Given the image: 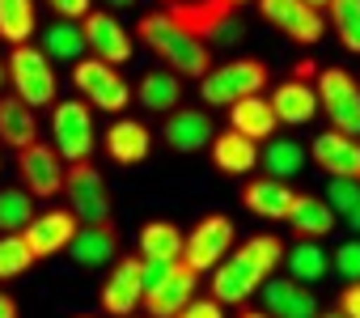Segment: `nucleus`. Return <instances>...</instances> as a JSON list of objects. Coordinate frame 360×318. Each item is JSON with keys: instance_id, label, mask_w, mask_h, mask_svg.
<instances>
[{"instance_id": "nucleus-1", "label": "nucleus", "mask_w": 360, "mask_h": 318, "mask_svg": "<svg viewBox=\"0 0 360 318\" xmlns=\"http://www.w3.org/2000/svg\"><path fill=\"white\" fill-rule=\"evenodd\" d=\"M284 263V242L276 234H250L238 250H229L212 267V301L242 305L259 293V284Z\"/></svg>"}, {"instance_id": "nucleus-2", "label": "nucleus", "mask_w": 360, "mask_h": 318, "mask_svg": "<svg viewBox=\"0 0 360 318\" xmlns=\"http://www.w3.org/2000/svg\"><path fill=\"white\" fill-rule=\"evenodd\" d=\"M136 34H140L144 47L157 51V60H161L165 68H174V77H195V81H200V77L212 68V47H208L204 39L187 34L165 9L144 13V18L136 22Z\"/></svg>"}, {"instance_id": "nucleus-3", "label": "nucleus", "mask_w": 360, "mask_h": 318, "mask_svg": "<svg viewBox=\"0 0 360 318\" xmlns=\"http://www.w3.org/2000/svg\"><path fill=\"white\" fill-rule=\"evenodd\" d=\"M5 68H9V85H13V94H18L30 110L56 106L60 77H56V68H51V60H47L43 47H30V43L13 47L9 60H5Z\"/></svg>"}, {"instance_id": "nucleus-4", "label": "nucleus", "mask_w": 360, "mask_h": 318, "mask_svg": "<svg viewBox=\"0 0 360 318\" xmlns=\"http://www.w3.org/2000/svg\"><path fill=\"white\" fill-rule=\"evenodd\" d=\"M51 144L64 162H85L98 148V132H94V106L81 102V98H68V102H56L51 106Z\"/></svg>"}, {"instance_id": "nucleus-5", "label": "nucleus", "mask_w": 360, "mask_h": 318, "mask_svg": "<svg viewBox=\"0 0 360 318\" xmlns=\"http://www.w3.org/2000/svg\"><path fill=\"white\" fill-rule=\"evenodd\" d=\"M72 85L81 94V102H89L94 110H110L119 115L127 102H131V85L123 81V72L98 56H81L72 64Z\"/></svg>"}, {"instance_id": "nucleus-6", "label": "nucleus", "mask_w": 360, "mask_h": 318, "mask_svg": "<svg viewBox=\"0 0 360 318\" xmlns=\"http://www.w3.org/2000/svg\"><path fill=\"white\" fill-rule=\"evenodd\" d=\"M267 85V64L263 60H229L221 68H208L200 77V98L208 106H233L238 98L263 94Z\"/></svg>"}, {"instance_id": "nucleus-7", "label": "nucleus", "mask_w": 360, "mask_h": 318, "mask_svg": "<svg viewBox=\"0 0 360 318\" xmlns=\"http://www.w3.org/2000/svg\"><path fill=\"white\" fill-rule=\"evenodd\" d=\"M318 89V110H326L330 127L343 136H360V85L343 68H318L314 77Z\"/></svg>"}, {"instance_id": "nucleus-8", "label": "nucleus", "mask_w": 360, "mask_h": 318, "mask_svg": "<svg viewBox=\"0 0 360 318\" xmlns=\"http://www.w3.org/2000/svg\"><path fill=\"white\" fill-rule=\"evenodd\" d=\"M64 196H68V212L81 221V225H94V221H110V187L102 179V170L94 166V157L85 162H72L68 174H64Z\"/></svg>"}, {"instance_id": "nucleus-9", "label": "nucleus", "mask_w": 360, "mask_h": 318, "mask_svg": "<svg viewBox=\"0 0 360 318\" xmlns=\"http://www.w3.org/2000/svg\"><path fill=\"white\" fill-rule=\"evenodd\" d=\"M195 288H200V272L183 259L165 263V272L144 288V314L148 318H174L178 310H183L187 301H195Z\"/></svg>"}, {"instance_id": "nucleus-10", "label": "nucleus", "mask_w": 360, "mask_h": 318, "mask_svg": "<svg viewBox=\"0 0 360 318\" xmlns=\"http://www.w3.org/2000/svg\"><path fill=\"white\" fill-rule=\"evenodd\" d=\"M233 238H238L233 221H229L225 212H208L191 234H183V263H191V267L204 276V272H212V267L233 250Z\"/></svg>"}, {"instance_id": "nucleus-11", "label": "nucleus", "mask_w": 360, "mask_h": 318, "mask_svg": "<svg viewBox=\"0 0 360 318\" xmlns=\"http://www.w3.org/2000/svg\"><path fill=\"white\" fill-rule=\"evenodd\" d=\"M18 174H22V187H26L34 200H51V196L64 191L68 162L56 153V144L30 140L26 148H18Z\"/></svg>"}, {"instance_id": "nucleus-12", "label": "nucleus", "mask_w": 360, "mask_h": 318, "mask_svg": "<svg viewBox=\"0 0 360 318\" xmlns=\"http://www.w3.org/2000/svg\"><path fill=\"white\" fill-rule=\"evenodd\" d=\"M98 297H102V310H106L110 318L136 314L140 301H144V259H140V255H119Z\"/></svg>"}, {"instance_id": "nucleus-13", "label": "nucleus", "mask_w": 360, "mask_h": 318, "mask_svg": "<svg viewBox=\"0 0 360 318\" xmlns=\"http://www.w3.org/2000/svg\"><path fill=\"white\" fill-rule=\"evenodd\" d=\"M259 13L263 22H271L276 30H284L292 43L301 47H314L322 34H326V18L322 9L305 5V0H259Z\"/></svg>"}, {"instance_id": "nucleus-14", "label": "nucleus", "mask_w": 360, "mask_h": 318, "mask_svg": "<svg viewBox=\"0 0 360 318\" xmlns=\"http://www.w3.org/2000/svg\"><path fill=\"white\" fill-rule=\"evenodd\" d=\"M81 34H85V47L98 56V60H106V64H127L131 60V51H136V43H131V34L123 30V22L115 18V13H106V9H89L85 18H81Z\"/></svg>"}, {"instance_id": "nucleus-15", "label": "nucleus", "mask_w": 360, "mask_h": 318, "mask_svg": "<svg viewBox=\"0 0 360 318\" xmlns=\"http://www.w3.org/2000/svg\"><path fill=\"white\" fill-rule=\"evenodd\" d=\"M165 13L204 43L229 39V30H233V9L221 5V0H174V5H165Z\"/></svg>"}, {"instance_id": "nucleus-16", "label": "nucleus", "mask_w": 360, "mask_h": 318, "mask_svg": "<svg viewBox=\"0 0 360 318\" xmlns=\"http://www.w3.org/2000/svg\"><path fill=\"white\" fill-rule=\"evenodd\" d=\"M77 225H81V221H77L68 208H47V212H34V217H30V225L22 229V238H26V246H30L34 259H51V255L68 250Z\"/></svg>"}, {"instance_id": "nucleus-17", "label": "nucleus", "mask_w": 360, "mask_h": 318, "mask_svg": "<svg viewBox=\"0 0 360 318\" xmlns=\"http://www.w3.org/2000/svg\"><path fill=\"white\" fill-rule=\"evenodd\" d=\"M309 157L330 179H360V140L356 136H343V132L330 127L309 144Z\"/></svg>"}, {"instance_id": "nucleus-18", "label": "nucleus", "mask_w": 360, "mask_h": 318, "mask_svg": "<svg viewBox=\"0 0 360 318\" xmlns=\"http://www.w3.org/2000/svg\"><path fill=\"white\" fill-rule=\"evenodd\" d=\"M161 136H165V144H169L174 153H200V148H208V144H212L217 127H212L208 110H195V106H174V110L165 115Z\"/></svg>"}, {"instance_id": "nucleus-19", "label": "nucleus", "mask_w": 360, "mask_h": 318, "mask_svg": "<svg viewBox=\"0 0 360 318\" xmlns=\"http://www.w3.org/2000/svg\"><path fill=\"white\" fill-rule=\"evenodd\" d=\"M263 293V310L276 318H318V301L305 284H297L292 276H267L259 284Z\"/></svg>"}, {"instance_id": "nucleus-20", "label": "nucleus", "mask_w": 360, "mask_h": 318, "mask_svg": "<svg viewBox=\"0 0 360 318\" xmlns=\"http://www.w3.org/2000/svg\"><path fill=\"white\" fill-rule=\"evenodd\" d=\"M68 250H72V259L81 267H106V263H115L119 259V229H115V221L77 225Z\"/></svg>"}, {"instance_id": "nucleus-21", "label": "nucleus", "mask_w": 360, "mask_h": 318, "mask_svg": "<svg viewBox=\"0 0 360 318\" xmlns=\"http://www.w3.org/2000/svg\"><path fill=\"white\" fill-rule=\"evenodd\" d=\"M335 208L322 200V196H309V191H297L292 196V204H288V225H292V234L297 238H309V242H318V238H326L330 229H335Z\"/></svg>"}, {"instance_id": "nucleus-22", "label": "nucleus", "mask_w": 360, "mask_h": 318, "mask_svg": "<svg viewBox=\"0 0 360 318\" xmlns=\"http://www.w3.org/2000/svg\"><path fill=\"white\" fill-rule=\"evenodd\" d=\"M106 153L115 157L119 166H136L153 153V132L140 119H115L106 127Z\"/></svg>"}, {"instance_id": "nucleus-23", "label": "nucleus", "mask_w": 360, "mask_h": 318, "mask_svg": "<svg viewBox=\"0 0 360 318\" xmlns=\"http://www.w3.org/2000/svg\"><path fill=\"white\" fill-rule=\"evenodd\" d=\"M292 187L284 183V179H250L246 187H242V204L255 212V217H263V221H284L288 217V204H292Z\"/></svg>"}, {"instance_id": "nucleus-24", "label": "nucleus", "mask_w": 360, "mask_h": 318, "mask_svg": "<svg viewBox=\"0 0 360 318\" xmlns=\"http://www.w3.org/2000/svg\"><path fill=\"white\" fill-rule=\"evenodd\" d=\"M267 102H271L276 119L288 123V127H301L318 115V89L309 81H284V85H276V94Z\"/></svg>"}, {"instance_id": "nucleus-25", "label": "nucleus", "mask_w": 360, "mask_h": 318, "mask_svg": "<svg viewBox=\"0 0 360 318\" xmlns=\"http://www.w3.org/2000/svg\"><path fill=\"white\" fill-rule=\"evenodd\" d=\"M212 166L221 170V174H250L255 166H259V144L255 140H246L242 132H217L212 136Z\"/></svg>"}, {"instance_id": "nucleus-26", "label": "nucleus", "mask_w": 360, "mask_h": 318, "mask_svg": "<svg viewBox=\"0 0 360 318\" xmlns=\"http://www.w3.org/2000/svg\"><path fill=\"white\" fill-rule=\"evenodd\" d=\"M276 110H271V102L263 98V94H250V98H238L233 106H229V127L233 132H242L246 140H267V136H276Z\"/></svg>"}, {"instance_id": "nucleus-27", "label": "nucleus", "mask_w": 360, "mask_h": 318, "mask_svg": "<svg viewBox=\"0 0 360 318\" xmlns=\"http://www.w3.org/2000/svg\"><path fill=\"white\" fill-rule=\"evenodd\" d=\"M30 140H39V115L18 94H0V144L26 148Z\"/></svg>"}, {"instance_id": "nucleus-28", "label": "nucleus", "mask_w": 360, "mask_h": 318, "mask_svg": "<svg viewBox=\"0 0 360 318\" xmlns=\"http://www.w3.org/2000/svg\"><path fill=\"white\" fill-rule=\"evenodd\" d=\"M140 259H148V263L183 259V229H178L174 221H148L140 229Z\"/></svg>"}, {"instance_id": "nucleus-29", "label": "nucleus", "mask_w": 360, "mask_h": 318, "mask_svg": "<svg viewBox=\"0 0 360 318\" xmlns=\"http://www.w3.org/2000/svg\"><path fill=\"white\" fill-rule=\"evenodd\" d=\"M43 51H47V60H51V64H56V60H60V64H77L89 47H85L81 26L60 18V22H51V26L43 30Z\"/></svg>"}, {"instance_id": "nucleus-30", "label": "nucleus", "mask_w": 360, "mask_h": 318, "mask_svg": "<svg viewBox=\"0 0 360 318\" xmlns=\"http://www.w3.org/2000/svg\"><path fill=\"white\" fill-rule=\"evenodd\" d=\"M284 263H288V276H292L297 284H318V280L326 276V267H330V255H326L318 242L301 238L292 250H284Z\"/></svg>"}, {"instance_id": "nucleus-31", "label": "nucleus", "mask_w": 360, "mask_h": 318, "mask_svg": "<svg viewBox=\"0 0 360 318\" xmlns=\"http://www.w3.org/2000/svg\"><path fill=\"white\" fill-rule=\"evenodd\" d=\"M140 102L148 106V110H161V115H169L178 102H183V77H174V72H148V77H140Z\"/></svg>"}, {"instance_id": "nucleus-32", "label": "nucleus", "mask_w": 360, "mask_h": 318, "mask_svg": "<svg viewBox=\"0 0 360 318\" xmlns=\"http://www.w3.org/2000/svg\"><path fill=\"white\" fill-rule=\"evenodd\" d=\"M34 34V0H0V39L9 47L30 43Z\"/></svg>"}, {"instance_id": "nucleus-33", "label": "nucleus", "mask_w": 360, "mask_h": 318, "mask_svg": "<svg viewBox=\"0 0 360 318\" xmlns=\"http://www.w3.org/2000/svg\"><path fill=\"white\" fill-rule=\"evenodd\" d=\"M34 217V196L26 187H0V234H22Z\"/></svg>"}, {"instance_id": "nucleus-34", "label": "nucleus", "mask_w": 360, "mask_h": 318, "mask_svg": "<svg viewBox=\"0 0 360 318\" xmlns=\"http://www.w3.org/2000/svg\"><path fill=\"white\" fill-rule=\"evenodd\" d=\"M259 162H263V170H271V179H292L305 166V148L297 140H271L259 153Z\"/></svg>"}, {"instance_id": "nucleus-35", "label": "nucleus", "mask_w": 360, "mask_h": 318, "mask_svg": "<svg viewBox=\"0 0 360 318\" xmlns=\"http://www.w3.org/2000/svg\"><path fill=\"white\" fill-rule=\"evenodd\" d=\"M330 26L343 43V51L360 56V0H330Z\"/></svg>"}, {"instance_id": "nucleus-36", "label": "nucleus", "mask_w": 360, "mask_h": 318, "mask_svg": "<svg viewBox=\"0 0 360 318\" xmlns=\"http://www.w3.org/2000/svg\"><path fill=\"white\" fill-rule=\"evenodd\" d=\"M30 263H34V255H30V246H26L22 234H0V280L26 276Z\"/></svg>"}, {"instance_id": "nucleus-37", "label": "nucleus", "mask_w": 360, "mask_h": 318, "mask_svg": "<svg viewBox=\"0 0 360 318\" xmlns=\"http://www.w3.org/2000/svg\"><path fill=\"white\" fill-rule=\"evenodd\" d=\"M326 204L335 212H352L360 204V179H330L326 183Z\"/></svg>"}, {"instance_id": "nucleus-38", "label": "nucleus", "mask_w": 360, "mask_h": 318, "mask_svg": "<svg viewBox=\"0 0 360 318\" xmlns=\"http://www.w3.org/2000/svg\"><path fill=\"white\" fill-rule=\"evenodd\" d=\"M335 267L343 272V280L352 284V280H360V238L356 242H343L339 250H335Z\"/></svg>"}, {"instance_id": "nucleus-39", "label": "nucleus", "mask_w": 360, "mask_h": 318, "mask_svg": "<svg viewBox=\"0 0 360 318\" xmlns=\"http://www.w3.org/2000/svg\"><path fill=\"white\" fill-rule=\"evenodd\" d=\"M47 5H51L56 18H64V22H81V18L94 9V0H47Z\"/></svg>"}, {"instance_id": "nucleus-40", "label": "nucleus", "mask_w": 360, "mask_h": 318, "mask_svg": "<svg viewBox=\"0 0 360 318\" xmlns=\"http://www.w3.org/2000/svg\"><path fill=\"white\" fill-rule=\"evenodd\" d=\"M174 318H225V310H221V301L204 297V301H187V305L178 310Z\"/></svg>"}, {"instance_id": "nucleus-41", "label": "nucleus", "mask_w": 360, "mask_h": 318, "mask_svg": "<svg viewBox=\"0 0 360 318\" xmlns=\"http://www.w3.org/2000/svg\"><path fill=\"white\" fill-rule=\"evenodd\" d=\"M339 310H343L347 318H360V280H352V284L339 293Z\"/></svg>"}, {"instance_id": "nucleus-42", "label": "nucleus", "mask_w": 360, "mask_h": 318, "mask_svg": "<svg viewBox=\"0 0 360 318\" xmlns=\"http://www.w3.org/2000/svg\"><path fill=\"white\" fill-rule=\"evenodd\" d=\"M318 68H322V64H314V60H297V64H292V81H309V85H314Z\"/></svg>"}, {"instance_id": "nucleus-43", "label": "nucleus", "mask_w": 360, "mask_h": 318, "mask_svg": "<svg viewBox=\"0 0 360 318\" xmlns=\"http://www.w3.org/2000/svg\"><path fill=\"white\" fill-rule=\"evenodd\" d=\"M0 318H18V301L9 293H0Z\"/></svg>"}, {"instance_id": "nucleus-44", "label": "nucleus", "mask_w": 360, "mask_h": 318, "mask_svg": "<svg viewBox=\"0 0 360 318\" xmlns=\"http://www.w3.org/2000/svg\"><path fill=\"white\" fill-rule=\"evenodd\" d=\"M343 221H347V229H352V234L360 238V204H356L352 212H343Z\"/></svg>"}, {"instance_id": "nucleus-45", "label": "nucleus", "mask_w": 360, "mask_h": 318, "mask_svg": "<svg viewBox=\"0 0 360 318\" xmlns=\"http://www.w3.org/2000/svg\"><path fill=\"white\" fill-rule=\"evenodd\" d=\"M238 318H276V314H267V310H242Z\"/></svg>"}, {"instance_id": "nucleus-46", "label": "nucleus", "mask_w": 360, "mask_h": 318, "mask_svg": "<svg viewBox=\"0 0 360 318\" xmlns=\"http://www.w3.org/2000/svg\"><path fill=\"white\" fill-rule=\"evenodd\" d=\"M318 318H347V314H343V310L335 305V310H318Z\"/></svg>"}, {"instance_id": "nucleus-47", "label": "nucleus", "mask_w": 360, "mask_h": 318, "mask_svg": "<svg viewBox=\"0 0 360 318\" xmlns=\"http://www.w3.org/2000/svg\"><path fill=\"white\" fill-rule=\"evenodd\" d=\"M5 81H9V68H5V60H0V94H5Z\"/></svg>"}, {"instance_id": "nucleus-48", "label": "nucleus", "mask_w": 360, "mask_h": 318, "mask_svg": "<svg viewBox=\"0 0 360 318\" xmlns=\"http://www.w3.org/2000/svg\"><path fill=\"white\" fill-rule=\"evenodd\" d=\"M110 9H127V5H136V0H106Z\"/></svg>"}, {"instance_id": "nucleus-49", "label": "nucleus", "mask_w": 360, "mask_h": 318, "mask_svg": "<svg viewBox=\"0 0 360 318\" xmlns=\"http://www.w3.org/2000/svg\"><path fill=\"white\" fill-rule=\"evenodd\" d=\"M305 5H314V9H326V5H330V0H305Z\"/></svg>"}, {"instance_id": "nucleus-50", "label": "nucleus", "mask_w": 360, "mask_h": 318, "mask_svg": "<svg viewBox=\"0 0 360 318\" xmlns=\"http://www.w3.org/2000/svg\"><path fill=\"white\" fill-rule=\"evenodd\" d=\"M221 5H229V9H242V5H246V0H221Z\"/></svg>"}, {"instance_id": "nucleus-51", "label": "nucleus", "mask_w": 360, "mask_h": 318, "mask_svg": "<svg viewBox=\"0 0 360 318\" xmlns=\"http://www.w3.org/2000/svg\"><path fill=\"white\" fill-rule=\"evenodd\" d=\"M123 318H140V314H123Z\"/></svg>"}, {"instance_id": "nucleus-52", "label": "nucleus", "mask_w": 360, "mask_h": 318, "mask_svg": "<svg viewBox=\"0 0 360 318\" xmlns=\"http://www.w3.org/2000/svg\"><path fill=\"white\" fill-rule=\"evenodd\" d=\"M161 5H174V0H161Z\"/></svg>"}, {"instance_id": "nucleus-53", "label": "nucleus", "mask_w": 360, "mask_h": 318, "mask_svg": "<svg viewBox=\"0 0 360 318\" xmlns=\"http://www.w3.org/2000/svg\"><path fill=\"white\" fill-rule=\"evenodd\" d=\"M81 318H94V314H81Z\"/></svg>"}]
</instances>
